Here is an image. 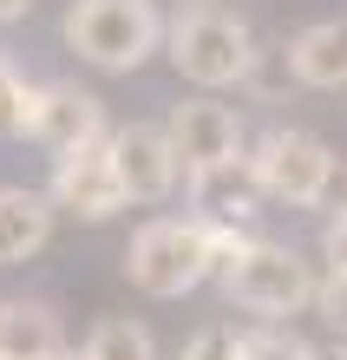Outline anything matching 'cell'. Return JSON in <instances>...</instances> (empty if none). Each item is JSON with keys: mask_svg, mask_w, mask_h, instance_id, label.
Returning a JSON list of instances; mask_svg holds the SVG:
<instances>
[{"mask_svg": "<svg viewBox=\"0 0 347 360\" xmlns=\"http://www.w3.org/2000/svg\"><path fill=\"white\" fill-rule=\"evenodd\" d=\"M125 275L151 302H177L197 282L216 275V249H210V223L203 217H158L144 223L132 249H125Z\"/></svg>", "mask_w": 347, "mask_h": 360, "instance_id": "obj_1", "label": "cell"}, {"mask_svg": "<svg viewBox=\"0 0 347 360\" xmlns=\"http://www.w3.org/2000/svg\"><path fill=\"white\" fill-rule=\"evenodd\" d=\"M170 66H177L190 86L223 92V86H243V79H249L255 39H249V27H243L229 7L197 0V7H184L177 27H170Z\"/></svg>", "mask_w": 347, "mask_h": 360, "instance_id": "obj_2", "label": "cell"}, {"mask_svg": "<svg viewBox=\"0 0 347 360\" xmlns=\"http://www.w3.org/2000/svg\"><path fill=\"white\" fill-rule=\"evenodd\" d=\"M158 13L151 0H72L66 13V46L99 72H138L151 53H158Z\"/></svg>", "mask_w": 347, "mask_h": 360, "instance_id": "obj_3", "label": "cell"}, {"mask_svg": "<svg viewBox=\"0 0 347 360\" xmlns=\"http://www.w3.org/2000/svg\"><path fill=\"white\" fill-rule=\"evenodd\" d=\"M223 295L236 308H249V314H269V321H282V314H301L321 295V282L308 275V262L295 256L289 243H249L243 256H236L223 275Z\"/></svg>", "mask_w": 347, "mask_h": 360, "instance_id": "obj_4", "label": "cell"}, {"mask_svg": "<svg viewBox=\"0 0 347 360\" xmlns=\"http://www.w3.org/2000/svg\"><path fill=\"white\" fill-rule=\"evenodd\" d=\"M334 151L321 144L315 131H301V124H282V131H269L263 144H255V177H263V190L275 203H328V184H334Z\"/></svg>", "mask_w": 347, "mask_h": 360, "instance_id": "obj_5", "label": "cell"}, {"mask_svg": "<svg viewBox=\"0 0 347 360\" xmlns=\"http://www.w3.org/2000/svg\"><path fill=\"white\" fill-rule=\"evenodd\" d=\"M46 197L66 210L72 223H112L118 210L132 203V190H125V177H118V158H112V138H99V144H85V151L59 158Z\"/></svg>", "mask_w": 347, "mask_h": 360, "instance_id": "obj_6", "label": "cell"}, {"mask_svg": "<svg viewBox=\"0 0 347 360\" xmlns=\"http://www.w3.org/2000/svg\"><path fill=\"white\" fill-rule=\"evenodd\" d=\"M27 138L53 158H72L85 144L112 138L105 131V105L92 92H79L72 79H53V86H33V118H27Z\"/></svg>", "mask_w": 347, "mask_h": 360, "instance_id": "obj_7", "label": "cell"}, {"mask_svg": "<svg viewBox=\"0 0 347 360\" xmlns=\"http://www.w3.org/2000/svg\"><path fill=\"white\" fill-rule=\"evenodd\" d=\"M112 158H118V177L132 190V203H164L177 190L184 158H177L164 124H125V131H112Z\"/></svg>", "mask_w": 347, "mask_h": 360, "instance_id": "obj_8", "label": "cell"}, {"mask_svg": "<svg viewBox=\"0 0 347 360\" xmlns=\"http://www.w3.org/2000/svg\"><path fill=\"white\" fill-rule=\"evenodd\" d=\"M164 131H170V144H177L184 171L243 158V118H236L229 105H216V98H184V105H170Z\"/></svg>", "mask_w": 347, "mask_h": 360, "instance_id": "obj_9", "label": "cell"}, {"mask_svg": "<svg viewBox=\"0 0 347 360\" xmlns=\"http://www.w3.org/2000/svg\"><path fill=\"white\" fill-rule=\"evenodd\" d=\"M263 177H255V158H223V164H203L190 171V210L203 223H236L243 229L255 210H263Z\"/></svg>", "mask_w": 347, "mask_h": 360, "instance_id": "obj_10", "label": "cell"}, {"mask_svg": "<svg viewBox=\"0 0 347 360\" xmlns=\"http://www.w3.org/2000/svg\"><path fill=\"white\" fill-rule=\"evenodd\" d=\"M53 217H59L53 197L20 190V184H0V269L39 256V249H46V236H53Z\"/></svg>", "mask_w": 347, "mask_h": 360, "instance_id": "obj_11", "label": "cell"}, {"mask_svg": "<svg viewBox=\"0 0 347 360\" xmlns=\"http://www.w3.org/2000/svg\"><path fill=\"white\" fill-rule=\"evenodd\" d=\"M289 59H295V86H315V92H341L347 86V20H315L289 39Z\"/></svg>", "mask_w": 347, "mask_h": 360, "instance_id": "obj_12", "label": "cell"}, {"mask_svg": "<svg viewBox=\"0 0 347 360\" xmlns=\"http://www.w3.org/2000/svg\"><path fill=\"white\" fill-rule=\"evenodd\" d=\"M66 334L46 302H0V360H59Z\"/></svg>", "mask_w": 347, "mask_h": 360, "instance_id": "obj_13", "label": "cell"}, {"mask_svg": "<svg viewBox=\"0 0 347 360\" xmlns=\"http://www.w3.org/2000/svg\"><path fill=\"white\" fill-rule=\"evenodd\" d=\"M85 354H92V360H158V341H151L144 321L112 314V321H99L92 334H85Z\"/></svg>", "mask_w": 347, "mask_h": 360, "instance_id": "obj_14", "label": "cell"}, {"mask_svg": "<svg viewBox=\"0 0 347 360\" xmlns=\"http://www.w3.org/2000/svg\"><path fill=\"white\" fill-rule=\"evenodd\" d=\"M27 118H33V86L0 59V138H27Z\"/></svg>", "mask_w": 347, "mask_h": 360, "instance_id": "obj_15", "label": "cell"}, {"mask_svg": "<svg viewBox=\"0 0 347 360\" xmlns=\"http://www.w3.org/2000/svg\"><path fill=\"white\" fill-rule=\"evenodd\" d=\"M308 354H315L308 341L282 334L275 321H269V328H255V334H243V360H308Z\"/></svg>", "mask_w": 347, "mask_h": 360, "instance_id": "obj_16", "label": "cell"}, {"mask_svg": "<svg viewBox=\"0 0 347 360\" xmlns=\"http://www.w3.org/2000/svg\"><path fill=\"white\" fill-rule=\"evenodd\" d=\"M177 360H243V334H229L223 321H210V328H197V334L184 341Z\"/></svg>", "mask_w": 347, "mask_h": 360, "instance_id": "obj_17", "label": "cell"}, {"mask_svg": "<svg viewBox=\"0 0 347 360\" xmlns=\"http://www.w3.org/2000/svg\"><path fill=\"white\" fill-rule=\"evenodd\" d=\"M282 79H295L289 46H282V53H255V66H249V79H243V86H255L263 98H275V92H282Z\"/></svg>", "mask_w": 347, "mask_h": 360, "instance_id": "obj_18", "label": "cell"}, {"mask_svg": "<svg viewBox=\"0 0 347 360\" xmlns=\"http://www.w3.org/2000/svg\"><path fill=\"white\" fill-rule=\"evenodd\" d=\"M315 308H321V321H328L334 334H347V269H328V282H321Z\"/></svg>", "mask_w": 347, "mask_h": 360, "instance_id": "obj_19", "label": "cell"}, {"mask_svg": "<svg viewBox=\"0 0 347 360\" xmlns=\"http://www.w3.org/2000/svg\"><path fill=\"white\" fill-rule=\"evenodd\" d=\"M321 249H328V262H334V269H347V203H341V217L321 229Z\"/></svg>", "mask_w": 347, "mask_h": 360, "instance_id": "obj_20", "label": "cell"}, {"mask_svg": "<svg viewBox=\"0 0 347 360\" xmlns=\"http://www.w3.org/2000/svg\"><path fill=\"white\" fill-rule=\"evenodd\" d=\"M33 0H0V27H13V20H27Z\"/></svg>", "mask_w": 347, "mask_h": 360, "instance_id": "obj_21", "label": "cell"}, {"mask_svg": "<svg viewBox=\"0 0 347 360\" xmlns=\"http://www.w3.org/2000/svg\"><path fill=\"white\" fill-rule=\"evenodd\" d=\"M308 360H347V347H315Z\"/></svg>", "mask_w": 347, "mask_h": 360, "instance_id": "obj_22", "label": "cell"}, {"mask_svg": "<svg viewBox=\"0 0 347 360\" xmlns=\"http://www.w3.org/2000/svg\"><path fill=\"white\" fill-rule=\"evenodd\" d=\"M59 360H92V354H72V347H66V354H59Z\"/></svg>", "mask_w": 347, "mask_h": 360, "instance_id": "obj_23", "label": "cell"}]
</instances>
